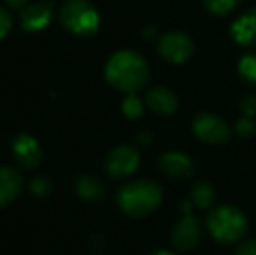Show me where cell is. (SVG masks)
<instances>
[{"mask_svg": "<svg viewBox=\"0 0 256 255\" xmlns=\"http://www.w3.org/2000/svg\"><path fill=\"white\" fill-rule=\"evenodd\" d=\"M162 199V191L152 180H138L128 184L118 191L117 201L129 217H145L152 213Z\"/></svg>", "mask_w": 256, "mask_h": 255, "instance_id": "2", "label": "cell"}, {"mask_svg": "<svg viewBox=\"0 0 256 255\" xmlns=\"http://www.w3.org/2000/svg\"><path fill=\"white\" fill-rule=\"evenodd\" d=\"M60 21L72 34L91 35L100 27V14L89 0H68L61 7Z\"/></svg>", "mask_w": 256, "mask_h": 255, "instance_id": "4", "label": "cell"}, {"mask_svg": "<svg viewBox=\"0 0 256 255\" xmlns=\"http://www.w3.org/2000/svg\"><path fill=\"white\" fill-rule=\"evenodd\" d=\"M30 189H32V192H34L35 196L46 197L49 192H51L52 185H51V182H49L46 177H37V178H34V180H32Z\"/></svg>", "mask_w": 256, "mask_h": 255, "instance_id": "20", "label": "cell"}, {"mask_svg": "<svg viewBox=\"0 0 256 255\" xmlns=\"http://www.w3.org/2000/svg\"><path fill=\"white\" fill-rule=\"evenodd\" d=\"M236 131H237V135L246 136V138H248V136H251V135H254V131H256L254 121L251 119V117H242V119L237 121Z\"/></svg>", "mask_w": 256, "mask_h": 255, "instance_id": "21", "label": "cell"}, {"mask_svg": "<svg viewBox=\"0 0 256 255\" xmlns=\"http://www.w3.org/2000/svg\"><path fill=\"white\" fill-rule=\"evenodd\" d=\"M122 110H124L126 117L129 119H140L143 114V102L134 95H129L122 103Z\"/></svg>", "mask_w": 256, "mask_h": 255, "instance_id": "18", "label": "cell"}, {"mask_svg": "<svg viewBox=\"0 0 256 255\" xmlns=\"http://www.w3.org/2000/svg\"><path fill=\"white\" fill-rule=\"evenodd\" d=\"M214 201V191L209 184L200 182L192 189V203L199 208H209Z\"/></svg>", "mask_w": 256, "mask_h": 255, "instance_id": "16", "label": "cell"}, {"mask_svg": "<svg viewBox=\"0 0 256 255\" xmlns=\"http://www.w3.org/2000/svg\"><path fill=\"white\" fill-rule=\"evenodd\" d=\"M23 177L12 168H0V208L12 203L21 192Z\"/></svg>", "mask_w": 256, "mask_h": 255, "instance_id": "13", "label": "cell"}, {"mask_svg": "<svg viewBox=\"0 0 256 255\" xmlns=\"http://www.w3.org/2000/svg\"><path fill=\"white\" fill-rule=\"evenodd\" d=\"M158 168L162 173L172 178H183L192 175L194 164L186 154L183 152H166L158 159Z\"/></svg>", "mask_w": 256, "mask_h": 255, "instance_id": "12", "label": "cell"}, {"mask_svg": "<svg viewBox=\"0 0 256 255\" xmlns=\"http://www.w3.org/2000/svg\"><path fill=\"white\" fill-rule=\"evenodd\" d=\"M158 53L166 62L185 63L194 55V42L182 32H169L158 41Z\"/></svg>", "mask_w": 256, "mask_h": 255, "instance_id": "6", "label": "cell"}, {"mask_svg": "<svg viewBox=\"0 0 256 255\" xmlns=\"http://www.w3.org/2000/svg\"><path fill=\"white\" fill-rule=\"evenodd\" d=\"M75 191H77L78 196L86 201H100L104 197V187L103 184L94 177H89V175H84V177L77 178V184H75Z\"/></svg>", "mask_w": 256, "mask_h": 255, "instance_id": "15", "label": "cell"}, {"mask_svg": "<svg viewBox=\"0 0 256 255\" xmlns=\"http://www.w3.org/2000/svg\"><path fill=\"white\" fill-rule=\"evenodd\" d=\"M10 27H12V21H10V16L6 9L0 7V41L6 37L10 32Z\"/></svg>", "mask_w": 256, "mask_h": 255, "instance_id": "22", "label": "cell"}, {"mask_svg": "<svg viewBox=\"0 0 256 255\" xmlns=\"http://www.w3.org/2000/svg\"><path fill=\"white\" fill-rule=\"evenodd\" d=\"M12 152L16 161L23 168L34 170V168H37L40 164L42 152H40V147H38V142L34 136L24 135V133L16 136L12 142Z\"/></svg>", "mask_w": 256, "mask_h": 255, "instance_id": "9", "label": "cell"}, {"mask_svg": "<svg viewBox=\"0 0 256 255\" xmlns=\"http://www.w3.org/2000/svg\"><path fill=\"white\" fill-rule=\"evenodd\" d=\"M154 255H172V253H169V252H164V250H162V252H155Z\"/></svg>", "mask_w": 256, "mask_h": 255, "instance_id": "27", "label": "cell"}, {"mask_svg": "<svg viewBox=\"0 0 256 255\" xmlns=\"http://www.w3.org/2000/svg\"><path fill=\"white\" fill-rule=\"evenodd\" d=\"M54 7L49 2H37L28 6L21 14V27L26 32H40L51 23Z\"/></svg>", "mask_w": 256, "mask_h": 255, "instance_id": "10", "label": "cell"}, {"mask_svg": "<svg viewBox=\"0 0 256 255\" xmlns=\"http://www.w3.org/2000/svg\"><path fill=\"white\" fill-rule=\"evenodd\" d=\"M145 103L157 116H171L178 109V98H176V95L171 89L162 88V86H157V88L150 89L146 93Z\"/></svg>", "mask_w": 256, "mask_h": 255, "instance_id": "11", "label": "cell"}, {"mask_svg": "<svg viewBox=\"0 0 256 255\" xmlns=\"http://www.w3.org/2000/svg\"><path fill=\"white\" fill-rule=\"evenodd\" d=\"M236 255H256V239H246L240 243Z\"/></svg>", "mask_w": 256, "mask_h": 255, "instance_id": "24", "label": "cell"}, {"mask_svg": "<svg viewBox=\"0 0 256 255\" xmlns=\"http://www.w3.org/2000/svg\"><path fill=\"white\" fill-rule=\"evenodd\" d=\"M240 109L246 114V117L256 116V96H246V98L240 102Z\"/></svg>", "mask_w": 256, "mask_h": 255, "instance_id": "23", "label": "cell"}, {"mask_svg": "<svg viewBox=\"0 0 256 255\" xmlns=\"http://www.w3.org/2000/svg\"><path fill=\"white\" fill-rule=\"evenodd\" d=\"M200 224L192 213H185L183 218L172 227L171 241L178 250H192L199 243Z\"/></svg>", "mask_w": 256, "mask_h": 255, "instance_id": "8", "label": "cell"}, {"mask_svg": "<svg viewBox=\"0 0 256 255\" xmlns=\"http://www.w3.org/2000/svg\"><path fill=\"white\" fill-rule=\"evenodd\" d=\"M239 74L250 84H256V55H248L239 62Z\"/></svg>", "mask_w": 256, "mask_h": 255, "instance_id": "17", "label": "cell"}, {"mask_svg": "<svg viewBox=\"0 0 256 255\" xmlns=\"http://www.w3.org/2000/svg\"><path fill=\"white\" fill-rule=\"evenodd\" d=\"M194 133L197 138L206 143H225L230 138V128L222 117L214 114L202 112L194 119L192 123Z\"/></svg>", "mask_w": 256, "mask_h": 255, "instance_id": "5", "label": "cell"}, {"mask_svg": "<svg viewBox=\"0 0 256 255\" xmlns=\"http://www.w3.org/2000/svg\"><path fill=\"white\" fill-rule=\"evenodd\" d=\"M232 37L240 46H254L256 44V7L244 13L239 20L232 25Z\"/></svg>", "mask_w": 256, "mask_h": 255, "instance_id": "14", "label": "cell"}, {"mask_svg": "<svg viewBox=\"0 0 256 255\" xmlns=\"http://www.w3.org/2000/svg\"><path fill=\"white\" fill-rule=\"evenodd\" d=\"M6 2H7V6L12 7V9H23L28 0H6Z\"/></svg>", "mask_w": 256, "mask_h": 255, "instance_id": "25", "label": "cell"}, {"mask_svg": "<svg viewBox=\"0 0 256 255\" xmlns=\"http://www.w3.org/2000/svg\"><path fill=\"white\" fill-rule=\"evenodd\" d=\"M239 2L240 0H204V6L208 7L209 13L216 14V16H223V14L230 13Z\"/></svg>", "mask_w": 256, "mask_h": 255, "instance_id": "19", "label": "cell"}, {"mask_svg": "<svg viewBox=\"0 0 256 255\" xmlns=\"http://www.w3.org/2000/svg\"><path fill=\"white\" fill-rule=\"evenodd\" d=\"M138 164H140V156L132 147L118 145L108 154L104 166H106V171L114 178H124L134 173Z\"/></svg>", "mask_w": 256, "mask_h": 255, "instance_id": "7", "label": "cell"}, {"mask_svg": "<svg viewBox=\"0 0 256 255\" xmlns=\"http://www.w3.org/2000/svg\"><path fill=\"white\" fill-rule=\"evenodd\" d=\"M104 77L115 89L134 95L146 86L150 79V68L142 55L134 51H120L108 60Z\"/></svg>", "mask_w": 256, "mask_h": 255, "instance_id": "1", "label": "cell"}, {"mask_svg": "<svg viewBox=\"0 0 256 255\" xmlns=\"http://www.w3.org/2000/svg\"><path fill=\"white\" fill-rule=\"evenodd\" d=\"M208 229L216 241L236 243L246 234L248 220L237 208L220 206L208 215Z\"/></svg>", "mask_w": 256, "mask_h": 255, "instance_id": "3", "label": "cell"}, {"mask_svg": "<svg viewBox=\"0 0 256 255\" xmlns=\"http://www.w3.org/2000/svg\"><path fill=\"white\" fill-rule=\"evenodd\" d=\"M138 140H140V143H150V140H152V135L150 133H143V135H140L138 136Z\"/></svg>", "mask_w": 256, "mask_h": 255, "instance_id": "26", "label": "cell"}]
</instances>
